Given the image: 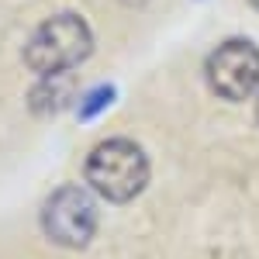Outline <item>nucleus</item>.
I'll return each mask as SVG.
<instances>
[{
  "mask_svg": "<svg viewBox=\"0 0 259 259\" xmlns=\"http://www.w3.org/2000/svg\"><path fill=\"white\" fill-rule=\"evenodd\" d=\"M111 100H114V87H107V83L94 87V90H90V94H83V100H80V118L90 121L97 111H104Z\"/></svg>",
  "mask_w": 259,
  "mask_h": 259,
  "instance_id": "423d86ee",
  "label": "nucleus"
},
{
  "mask_svg": "<svg viewBox=\"0 0 259 259\" xmlns=\"http://www.w3.org/2000/svg\"><path fill=\"white\" fill-rule=\"evenodd\" d=\"M249 4H252V7H256V11H259V0H249Z\"/></svg>",
  "mask_w": 259,
  "mask_h": 259,
  "instance_id": "6e6552de",
  "label": "nucleus"
},
{
  "mask_svg": "<svg viewBox=\"0 0 259 259\" xmlns=\"http://www.w3.org/2000/svg\"><path fill=\"white\" fill-rule=\"evenodd\" d=\"M204 76L211 94L221 100H249L259 90V49L249 38H228L204 59Z\"/></svg>",
  "mask_w": 259,
  "mask_h": 259,
  "instance_id": "20e7f679",
  "label": "nucleus"
},
{
  "mask_svg": "<svg viewBox=\"0 0 259 259\" xmlns=\"http://www.w3.org/2000/svg\"><path fill=\"white\" fill-rule=\"evenodd\" d=\"M87 183L111 204H128L149 183V159L132 139H107L87 156Z\"/></svg>",
  "mask_w": 259,
  "mask_h": 259,
  "instance_id": "f03ea898",
  "label": "nucleus"
},
{
  "mask_svg": "<svg viewBox=\"0 0 259 259\" xmlns=\"http://www.w3.org/2000/svg\"><path fill=\"white\" fill-rule=\"evenodd\" d=\"M41 232L56 245L83 249L97 232V204H94V197L76 183H66L59 190H52L49 200L41 204Z\"/></svg>",
  "mask_w": 259,
  "mask_h": 259,
  "instance_id": "7ed1b4c3",
  "label": "nucleus"
},
{
  "mask_svg": "<svg viewBox=\"0 0 259 259\" xmlns=\"http://www.w3.org/2000/svg\"><path fill=\"white\" fill-rule=\"evenodd\" d=\"M256 121H259V97H256Z\"/></svg>",
  "mask_w": 259,
  "mask_h": 259,
  "instance_id": "0eeeda50",
  "label": "nucleus"
},
{
  "mask_svg": "<svg viewBox=\"0 0 259 259\" xmlns=\"http://www.w3.org/2000/svg\"><path fill=\"white\" fill-rule=\"evenodd\" d=\"M69 97H73V73L41 76V83L31 90V107L38 114H56L69 104Z\"/></svg>",
  "mask_w": 259,
  "mask_h": 259,
  "instance_id": "39448f33",
  "label": "nucleus"
},
{
  "mask_svg": "<svg viewBox=\"0 0 259 259\" xmlns=\"http://www.w3.org/2000/svg\"><path fill=\"white\" fill-rule=\"evenodd\" d=\"M90 52H94L90 24L73 11H62V14L45 18L31 31V38L24 45V66L38 76H59L87 62Z\"/></svg>",
  "mask_w": 259,
  "mask_h": 259,
  "instance_id": "f257e3e1",
  "label": "nucleus"
}]
</instances>
